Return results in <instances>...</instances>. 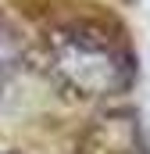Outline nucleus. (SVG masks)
Listing matches in <instances>:
<instances>
[{"label": "nucleus", "mask_w": 150, "mask_h": 154, "mask_svg": "<svg viewBox=\"0 0 150 154\" xmlns=\"http://www.w3.org/2000/svg\"><path fill=\"white\" fill-rule=\"evenodd\" d=\"M46 75L79 100L118 97L136 82V54L100 18H68L46 29Z\"/></svg>", "instance_id": "f257e3e1"}, {"label": "nucleus", "mask_w": 150, "mask_h": 154, "mask_svg": "<svg viewBox=\"0 0 150 154\" xmlns=\"http://www.w3.org/2000/svg\"><path fill=\"white\" fill-rule=\"evenodd\" d=\"M72 154H147L140 115L129 111V108L100 111L79 133Z\"/></svg>", "instance_id": "f03ea898"}, {"label": "nucleus", "mask_w": 150, "mask_h": 154, "mask_svg": "<svg viewBox=\"0 0 150 154\" xmlns=\"http://www.w3.org/2000/svg\"><path fill=\"white\" fill-rule=\"evenodd\" d=\"M22 65H25V43L7 18H0V104L14 86V79L22 75Z\"/></svg>", "instance_id": "7ed1b4c3"}, {"label": "nucleus", "mask_w": 150, "mask_h": 154, "mask_svg": "<svg viewBox=\"0 0 150 154\" xmlns=\"http://www.w3.org/2000/svg\"><path fill=\"white\" fill-rule=\"evenodd\" d=\"M0 154H25V151H18V147H0Z\"/></svg>", "instance_id": "20e7f679"}]
</instances>
